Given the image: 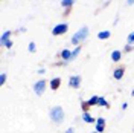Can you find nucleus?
<instances>
[{"label": "nucleus", "instance_id": "8", "mask_svg": "<svg viewBox=\"0 0 134 133\" xmlns=\"http://www.w3.org/2000/svg\"><path fill=\"white\" fill-rule=\"evenodd\" d=\"M59 86H61V78H58V76H55V78H52L49 83V87L52 89V90H58Z\"/></svg>", "mask_w": 134, "mask_h": 133}, {"label": "nucleus", "instance_id": "27", "mask_svg": "<svg viewBox=\"0 0 134 133\" xmlns=\"http://www.w3.org/2000/svg\"><path fill=\"white\" fill-rule=\"evenodd\" d=\"M131 96H134V89H133V90H131Z\"/></svg>", "mask_w": 134, "mask_h": 133}, {"label": "nucleus", "instance_id": "10", "mask_svg": "<svg viewBox=\"0 0 134 133\" xmlns=\"http://www.w3.org/2000/svg\"><path fill=\"white\" fill-rule=\"evenodd\" d=\"M122 60V50L119 49H114L111 52V61H114V63H119Z\"/></svg>", "mask_w": 134, "mask_h": 133}, {"label": "nucleus", "instance_id": "14", "mask_svg": "<svg viewBox=\"0 0 134 133\" xmlns=\"http://www.w3.org/2000/svg\"><path fill=\"white\" fill-rule=\"evenodd\" d=\"M11 35H12V31H5V32L0 35V43H5L11 40Z\"/></svg>", "mask_w": 134, "mask_h": 133}, {"label": "nucleus", "instance_id": "17", "mask_svg": "<svg viewBox=\"0 0 134 133\" xmlns=\"http://www.w3.org/2000/svg\"><path fill=\"white\" fill-rule=\"evenodd\" d=\"M98 106H100V107H110V104H108V101L105 100L104 96H99V101H98Z\"/></svg>", "mask_w": 134, "mask_h": 133}, {"label": "nucleus", "instance_id": "24", "mask_svg": "<svg viewBox=\"0 0 134 133\" xmlns=\"http://www.w3.org/2000/svg\"><path fill=\"white\" fill-rule=\"evenodd\" d=\"M44 72H46V69H44V67H40V69L37 70V74H38V75H43Z\"/></svg>", "mask_w": 134, "mask_h": 133}, {"label": "nucleus", "instance_id": "26", "mask_svg": "<svg viewBox=\"0 0 134 133\" xmlns=\"http://www.w3.org/2000/svg\"><path fill=\"white\" fill-rule=\"evenodd\" d=\"M126 109H128V104H126V103H124V104H122V110H126Z\"/></svg>", "mask_w": 134, "mask_h": 133}, {"label": "nucleus", "instance_id": "6", "mask_svg": "<svg viewBox=\"0 0 134 133\" xmlns=\"http://www.w3.org/2000/svg\"><path fill=\"white\" fill-rule=\"evenodd\" d=\"M94 124H96V129H94V130H96L98 133H102L104 130H105V119H104V118L99 116L98 119H96Z\"/></svg>", "mask_w": 134, "mask_h": 133}, {"label": "nucleus", "instance_id": "1", "mask_svg": "<svg viewBox=\"0 0 134 133\" xmlns=\"http://www.w3.org/2000/svg\"><path fill=\"white\" fill-rule=\"evenodd\" d=\"M49 118L53 124H63L64 122V118H66V113H64V109L61 106H53V107L49 110Z\"/></svg>", "mask_w": 134, "mask_h": 133}, {"label": "nucleus", "instance_id": "15", "mask_svg": "<svg viewBox=\"0 0 134 133\" xmlns=\"http://www.w3.org/2000/svg\"><path fill=\"white\" fill-rule=\"evenodd\" d=\"M79 52H81V46H76L75 49L72 50V57H70V61H73V60H76V58H78Z\"/></svg>", "mask_w": 134, "mask_h": 133}, {"label": "nucleus", "instance_id": "28", "mask_svg": "<svg viewBox=\"0 0 134 133\" xmlns=\"http://www.w3.org/2000/svg\"><path fill=\"white\" fill-rule=\"evenodd\" d=\"M90 133H98V132H96V130H93V132H90Z\"/></svg>", "mask_w": 134, "mask_h": 133}, {"label": "nucleus", "instance_id": "11", "mask_svg": "<svg viewBox=\"0 0 134 133\" xmlns=\"http://www.w3.org/2000/svg\"><path fill=\"white\" fill-rule=\"evenodd\" d=\"M82 121L84 122H87V124H93V122H96V119L90 115V112H84L82 113Z\"/></svg>", "mask_w": 134, "mask_h": 133}, {"label": "nucleus", "instance_id": "5", "mask_svg": "<svg viewBox=\"0 0 134 133\" xmlns=\"http://www.w3.org/2000/svg\"><path fill=\"white\" fill-rule=\"evenodd\" d=\"M81 83H82V76L81 75H72L69 78V86L73 87V89H79L81 87Z\"/></svg>", "mask_w": 134, "mask_h": 133}, {"label": "nucleus", "instance_id": "2", "mask_svg": "<svg viewBox=\"0 0 134 133\" xmlns=\"http://www.w3.org/2000/svg\"><path fill=\"white\" fill-rule=\"evenodd\" d=\"M88 34H90V29H88V26H82L81 29H78V31H76L73 35H72V38H70V43H72V44H75V46H81V43L87 40Z\"/></svg>", "mask_w": 134, "mask_h": 133}, {"label": "nucleus", "instance_id": "20", "mask_svg": "<svg viewBox=\"0 0 134 133\" xmlns=\"http://www.w3.org/2000/svg\"><path fill=\"white\" fill-rule=\"evenodd\" d=\"M81 109H82V112H88L90 106L87 104V101H82V103H81Z\"/></svg>", "mask_w": 134, "mask_h": 133}, {"label": "nucleus", "instance_id": "9", "mask_svg": "<svg viewBox=\"0 0 134 133\" xmlns=\"http://www.w3.org/2000/svg\"><path fill=\"white\" fill-rule=\"evenodd\" d=\"M59 57H61L63 61L69 63V61H70V57H72V50L70 49H63L61 52H59Z\"/></svg>", "mask_w": 134, "mask_h": 133}, {"label": "nucleus", "instance_id": "3", "mask_svg": "<svg viewBox=\"0 0 134 133\" xmlns=\"http://www.w3.org/2000/svg\"><path fill=\"white\" fill-rule=\"evenodd\" d=\"M46 87H47V83H46V80H38V81H35L34 83V92H35V95H38V96H41L43 93L46 92Z\"/></svg>", "mask_w": 134, "mask_h": 133}, {"label": "nucleus", "instance_id": "4", "mask_svg": "<svg viewBox=\"0 0 134 133\" xmlns=\"http://www.w3.org/2000/svg\"><path fill=\"white\" fill-rule=\"evenodd\" d=\"M69 31V25L67 23H58V25L53 26V29H52V35H64V34Z\"/></svg>", "mask_w": 134, "mask_h": 133}, {"label": "nucleus", "instance_id": "21", "mask_svg": "<svg viewBox=\"0 0 134 133\" xmlns=\"http://www.w3.org/2000/svg\"><path fill=\"white\" fill-rule=\"evenodd\" d=\"M6 74H0V86H3V84L6 83Z\"/></svg>", "mask_w": 134, "mask_h": 133}, {"label": "nucleus", "instance_id": "13", "mask_svg": "<svg viewBox=\"0 0 134 133\" xmlns=\"http://www.w3.org/2000/svg\"><path fill=\"white\" fill-rule=\"evenodd\" d=\"M110 37H111V32H110L108 29H107V31H100V32H98V38H99V40H108Z\"/></svg>", "mask_w": 134, "mask_h": 133}, {"label": "nucleus", "instance_id": "23", "mask_svg": "<svg viewBox=\"0 0 134 133\" xmlns=\"http://www.w3.org/2000/svg\"><path fill=\"white\" fill-rule=\"evenodd\" d=\"M133 50V46L131 44H125V48H124V52H131Z\"/></svg>", "mask_w": 134, "mask_h": 133}, {"label": "nucleus", "instance_id": "22", "mask_svg": "<svg viewBox=\"0 0 134 133\" xmlns=\"http://www.w3.org/2000/svg\"><path fill=\"white\" fill-rule=\"evenodd\" d=\"M2 44H3L5 48H8V49H11V48H12V42H11V40H8V42H5V43H2Z\"/></svg>", "mask_w": 134, "mask_h": 133}, {"label": "nucleus", "instance_id": "18", "mask_svg": "<svg viewBox=\"0 0 134 133\" xmlns=\"http://www.w3.org/2000/svg\"><path fill=\"white\" fill-rule=\"evenodd\" d=\"M126 44H131V46L134 44V31L128 34V37H126Z\"/></svg>", "mask_w": 134, "mask_h": 133}, {"label": "nucleus", "instance_id": "16", "mask_svg": "<svg viewBox=\"0 0 134 133\" xmlns=\"http://www.w3.org/2000/svg\"><path fill=\"white\" fill-rule=\"evenodd\" d=\"M98 101H99V96H98V95H93L92 98L87 101V104H88L90 107H92V106H98Z\"/></svg>", "mask_w": 134, "mask_h": 133}, {"label": "nucleus", "instance_id": "19", "mask_svg": "<svg viewBox=\"0 0 134 133\" xmlns=\"http://www.w3.org/2000/svg\"><path fill=\"white\" fill-rule=\"evenodd\" d=\"M27 50H29L31 54H34V52L37 50V46H35V43L34 42H29V44H27Z\"/></svg>", "mask_w": 134, "mask_h": 133}, {"label": "nucleus", "instance_id": "12", "mask_svg": "<svg viewBox=\"0 0 134 133\" xmlns=\"http://www.w3.org/2000/svg\"><path fill=\"white\" fill-rule=\"evenodd\" d=\"M59 5L66 9V11H70L72 6L75 5V2H73V0H63V2H59Z\"/></svg>", "mask_w": 134, "mask_h": 133}, {"label": "nucleus", "instance_id": "7", "mask_svg": "<svg viewBox=\"0 0 134 133\" xmlns=\"http://www.w3.org/2000/svg\"><path fill=\"white\" fill-rule=\"evenodd\" d=\"M124 74H125V67L124 66L116 67V69L113 70V78H114V80H120V78H124Z\"/></svg>", "mask_w": 134, "mask_h": 133}, {"label": "nucleus", "instance_id": "25", "mask_svg": "<svg viewBox=\"0 0 134 133\" xmlns=\"http://www.w3.org/2000/svg\"><path fill=\"white\" fill-rule=\"evenodd\" d=\"M64 133H75V129H73V127H69Z\"/></svg>", "mask_w": 134, "mask_h": 133}]
</instances>
